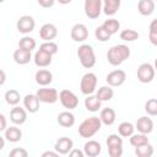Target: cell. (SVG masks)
Returning <instances> with one entry per match:
<instances>
[{
  "label": "cell",
  "instance_id": "22",
  "mask_svg": "<svg viewBox=\"0 0 157 157\" xmlns=\"http://www.w3.org/2000/svg\"><path fill=\"white\" fill-rule=\"evenodd\" d=\"M102 107V101L94 94H88L86 98H85V108L88 110V112H98Z\"/></svg>",
  "mask_w": 157,
  "mask_h": 157
},
{
  "label": "cell",
  "instance_id": "28",
  "mask_svg": "<svg viewBox=\"0 0 157 157\" xmlns=\"http://www.w3.org/2000/svg\"><path fill=\"white\" fill-rule=\"evenodd\" d=\"M96 96L102 101V102H107V101H110L114 96V91L112 88V86H102L98 88V91L96 92Z\"/></svg>",
  "mask_w": 157,
  "mask_h": 157
},
{
  "label": "cell",
  "instance_id": "25",
  "mask_svg": "<svg viewBox=\"0 0 157 157\" xmlns=\"http://www.w3.org/2000/svg\"><path fill=\"white\" fill-rule=\"evenodd\" d=\"M121 0H103V12L107 16H113L118 12Z\"/></svg>",
  "mask_w": 157,
  "mask_h": 157
},
{
  "label": "cell",
  "instance_id": "21",
  "mask_svg": "<svg viewBox=\"0 0 157 157\" xmlns=\"http://www.w3.org/2000/svg\"><path fill=\"white\" fill-rule=\"evenodd\" d=\"M56 121L59 125H61L63 128H71L74 126L75 124V115L69 112V110H65V112H61L58 114L56 117Z\"/></svg>",
  "mask_w": 157,
  "mask_h": 157
},
{
  "label": "cell",
  "instance_id": "8",
  "mask_svg": "<svg viewBox=\"0 0 157 157\" xmlns=\"http://www.w3.org/2000/svg\"><path fill=\"white\" fill-rule=\"evenodd\" d=\"M36 94L38 96L39 101L43 102V103L53 104L59 99L58 91L55 88H49V87H45V86H43V88H38Z\"/></svg>",
  "mask_w": 157,
  "mask_h": 157
},
{
  "label": "cell",
  "instance_id": "47",
  "mask_svg": "<svg viewBox=\"0 0 157 157\" xmlns=\"http://www.w3.org/2000/svg\"><path fill=\"white\" fill-rule=\"evenodd\" d=\"M5 136H0V150H2L4 148V146H5Z\"/></svg>",
  "mask_w": 157,
  "mask_h": 157
},
{
  "label": "cell",
  "instance_id": "27",
  "mask_svg": "<svg viewBox=\"0 0 157 157\" xmlns=\"http://www.w3.org/2000/svg\"><path fill=\"white\" fill-rule=\"evenodd\" d=\"M135 131V126L130 121H121L118 126V134L121 137H130Z\"/></svg>",
  "mask_w": 157,
  "mask_h": 157
},
{
  "label": "cell",
  "instance_id": "13",
  "mask_svg": "<svg viewBox=\"0 0 157 157\" xmlns=\"http://www.w3.org/2000/svg\"><path fill=\"white\" fill-rule=\"evenodd\" d=\"M10 120L16 125H22L27 120V110L26 108L13 105V108L10 112Z\"/></svg>",
  "mask_w": 157,
  "mask_h": 157
},
{
  "label": "cell",
  "instance_id": "2",
  "mask_svg": "<svg viewBox=\"0 0 157 157\" xmlns=\"http://www.w3.org/2000/svg\"><path fill=\"white\" fill-rule=\"evenodd\" d=\"M102 128V120L98 117H90L86 118L78 125V134L83 139H90L94 136Z\"/></svg>",
  "mask_w": 157,
  "mask_h": 157
},
{
  "label": "cell",
  "instance_id": "31",
  "mask_svg": "<svg viewBox=\"0 0 157 157\" xmlns=\"http://www.w3.org/2000/svg\"><path fill=\"white\" fill-rule=\"evenodd\" d=\"M148 137L146 134H142V132H137V134H132L130 136V145L132 147H137V146H141V145H145V144H148Z\"/></svg>",
  "mask_w": 157,
  "mask_h": 157
},
{
  "label": "cell",
  "instance_id": "46",
  "mask_svg": "<svg viewBox=\"0 0 157 157\" xmlns=\"http://www.w3.org/2000/svg\"><path fill=\"white\" fill-rule=\"evenodd\" d=\"M48 156L58 157V156H59V152H56V151H45V152L42 153V157H48Z\"/></svg>",
  "mask_w": 157,
  "mask_h": 157
},
{
  "label": "cell",
  "instance_id": "23",
  "mask_svg": "<svg viewBox=\"0 0 157 157\" xmlns=\"http://www.w3.org/2000/svg\"><path fill=\"white\" fill-rule=\"evenodd\" d=\"M137 10L142 16H150L155 11V0H139Z\"/></svg>",
  "mask_w": 157,
  "mask_h": 157
},
{
  "label": "cell",
  "instance_id": "18",
  "mask_svg": "<svg viewBox=\"0 0 157 157\" xmlns=\"http://www.w3.org/2000/svg\"><path fill=\"white\" fill-rule=\"evenodd\" d=\"M101 151H102V146L96 140H88L83 145V152L88 157H96L101 153Z\"/></svg>",
  "mask_w": 157,
  "mask_h": 157
},
{
  "label": "cell",
  "instance_id": "37",
  "mask_svg": "<svg viewBox=\"0 0 157 157\" xmlns=\"http://www.w3.org/2000/svg\"><path fill=\"white\" fill-rule=\"evenodd\" d=\"M107 147H113V146H123V139L118 134H110L107 137Z\"/></svg>",
  "mask_w": 157,
  "mask_h": 157
},
{
  "label": "cell",
  "instance_id": "49",
  "mask_svg": "<svg viewBox=\"0 0 157 157\" xmlns=\"http://www.w3.org/2000/svg\"><path fill=\"white\" fill-rule=\"evenodd\" d=\"M59 4H61V5H67V4H70L72 0H56Z\"/></svg>",
  "mask_w": 157,
  "mask_h": 157
},
{
  "label": "cell",
  "instance_id": "33",
  "mask_svg": "<svg viewBox=\"0 0 157 157\" xmlns=\"http://www.w3.org/2000/svg\"><path fill=\"white\" fill-rule=\"evenodd\" d=\"M36 45H37L36 39L32 37H28V36H25L18 40V48H22V49H26L29 52H32L36 48Z\"/></svg>",
  "mask_w": 157,
  "mask_h": 157
},
{
  "label": "cell",
  "instance_id": "45",
  "mask_svg": "<svg viewBox=\"0 0 157 157\" xmlns=\"http://www.w3.org/2000/svg\"><path fill=\"white\" fill-rule=\"evenodd\" d=\"M148 39H150L151 44L157 47V33H148Z\"/></svg>",
  "mask_w": 157,
  "mask_h": 157
},
{
  "label": "cell",
  "instance_id": "43",
  "mask_svg": "<svg viewBox=\"0 0 157 157\" xmlns=\"http://www.w3.org/2000/svg\"><path fill=\"white\" fill-rule=\"evenodd\" d=\"M0 121H1V125H0V131H5L6 129H7V126H6V117L1 113L0 114Z\"/></svg>",
  "mask_w": 157,
  "mask_h": 157
},
{
  "label": "cell",
  "instance_id": "7",
  "mask_svg": "<svg viewBox=\"0 0 157 157\" xmlns=\"http://www.w3.org/2000/svg\"><path fill=\"white\" fill-rule=\"evenodd\" d=\"M59 101L61 103V105L69 110L75 109L78 105V98L77 96L70 91V90H61L59 93Z\"/></svg>",
  "mask_w": 157,
  "mask_h": 157
},
{
  "label": "cell",
  "instance_id": "39",
  "mask_svg": "<svg viewBox=\"0 0 157 157\" xmlns=\"http://www.w3.org/2000/svg\"><path fill=\"white\" fill-rule=\"evenodd\" d=\"M9 156L10 157H27L28 156V151L22 148V147H15L13 150L10 151Z\"/></svg>",
  "mask_w": 157,
  "mask_h": 157
},
{
  "label": "cell",
  "instance_id": "24",
  "mask_svg": "<svg viewBox=\"0 0 157 157\" xmlns=\"http://www.w3.org/2000/svg\"><path fill=\"white\" fill-rule=\"evenodd\" d=\"M99 118L102 120V124L109 126V125L114 124V121L117 119V114H115V110L113 108H104V109L101 110Z\"/></svg>",
  "mask_w": 157,
  "mask_h": 157
},
{
  "label": "cell",
  "instance_id": "50",
  "mask_svg": "<svg viewBox=\"0 0 157 157\" xmlns=\"http://www.w3.org/2000/svg\"><path fill=\"white\" fill-rule=\"evenodd\" d=\"M153 66H155V70L157 71V58L155 59V63H153Z\"/></svg>",
  "mask_w": 157,
  "mask_h": 157
},
{
  "label": "cell",
  "instance_id": "34",
  "mask_svg": "<svg viewBox=\"0 0 157 157\" xmlns=\"http://www.w3.org/2000/svg\"><path fill=\"white\" fill-rule=\"evenodd\" d=\"M119 36H120V39L124 42H135L140 37V34L134 29H123Z\"/></svg>",
  "mask_w": 157,
  "mask_h": 157
},
{
  "label": "cell",
  "instance_id": "5",
  "mask_svg": "<svg viewBox=\"0 0 157 157\" xmlns=\"http://www.w3.org/2000/svg\"><path fill=\"white\" fill-rule=\"evenodd\" d=\"M155 66L150 63H142L140 64V66L137 67L136 75H137V80L141 83H150L153 78H155Z\"/></svg>",
  "mask_w": 157,
  "mask_h": 157
},
{
  "label": "cell",
  "instance_id": "51",
  "mask_svg": "<svg viewBox=\"0 0 157 157\" xmlns=\"http://www.w3.org/2000/svg\"><path fill=\"white\" fill-rule=\"evenodd\" d=\"M4 1H5V0H0V2H4Z\"/></svg>",
  "mask_w": 157,
  "mask_h": 157
},
{
  "label": "cell",
  "instance_id": "35",
  "mask_svg": "<svg viewBox=\"0 0 157 157\" xmlns=\"http://www.w3.org/2000/svg\"><path fill=\"white\" fill-rule=\"evenodd\" d=\"M39 49H42L43 52H45V53H48V54H50V55H54V54L58 53L59 47H58L56 43H54V42L50 40V42H44V43H42V44L39 45Z\"/></svg>",
  "mask_w": 157,
  "mask_h": 157
},
{
  "label": "cell",
  "instance_id": "3",
  "mask_svg": "<svg viewBox=\"0 0 157 157\" xmlns=\"http://www.w3.org/2000/svg\"><path fill=\"white\" fill-rule=\"evenodd\" d=\"M77 56L85 69H91L96 65V54L90 44H81L77 49Z\"/></svg>",
  "mask_w": 157,
  "mask_h": 157
},
{
  "label": "cell",
  "instance_id": "36",
  "mask_svg": "<svg viewBox=\"0 0 157 157\" xmlns=\"http://www.w3.org/2000/svg\"><path fill=\"white\" fill-rule=\"evenodd\" d=\"M145 112L151 117L157 115V98H150L145 103Z\"/></svg>",
  "mask_w": 157,
  "mask_h": 157
},
{
  "label": "cell",
  "instance_id": "4",
  "mask_svg": "<svg viewBox=\"0 0 157 157\" xmlns=\"http://www.w3.org/2000/svg\"><path fill=\"white\" fill-rule=\"evenodd\" d=\"M97 76L94 72H86L82 77H81V82H80V90L83 94L88 96L92 94L96 91L97 87Z\"/></svg>",
  "mask_w": 157,
  "mask_h": 157
},
{
  "label": "cell",
  "instance_id": "15",
  "mask_svg": "<svg viewBox=\"0 0 157 157\" xmlns=\"http://www.w3.org/2000/svg\"><path fill=\"white\" fill-rule=\"evenodd\" d=\"M135 129L139 131V132H142V134H146L148 135L150 132H152L153 130V121L151 118L148 117H140L135 124Z\"/></svg>",
  "mask_w": 157,
  "mask_h": 157
},
{
  "label": "cell",
  "instance_id": "52",
  "mask_svg": "<svg viewBox=\"0 0 157 157\" xmlns=\"http://www.w3.org/2000/svg\"><path fill=\"white\" fill-rule=\"evenodd\" d=\"M155 1H157V0H155Z\"/></svg>",
  "mask_w": 157,
  "mask_h": 157
},
{
  "label": "cell",
  "instance_id": "6",
  "mask_svg": "<svg viewBox=\"0 0 157 157\" xmlns=\"http://www.w3.org/2000/svg\"><path fill=\"white\" fill-rule=\"evenodd\" d=\"M83 10H85V15L88 18L96 20L99 17L103 10V0H85Z\"/></svg>",
  "mask_w": 157,
  "mask_h": 157
},
{
  "label": "cell",
  "instance_id": "38",
  "mask_svg": "<svg viewBox=\"0 0 157 157\" xmlns=\"http://www.w3.org/2000/svg\"><path fill=\"white\" fill-rule=\"evenodd\" d=\"M94 36L97 38V40L99 42H107L110 39V34L102 27V26H98L96 29H94Z\"/></svg>",
  "mask_w": 157,
  "mask_h": 157
},
{
  "label": "cell",
  "instance_id": "40",
  "mask_svg": "<svg viewBox=\"0 0 157 157\" xmlns=\"http://www.w3.org/2000/svg\"><path fill=\"white\" fill-rule=\"evenodd\" d=\"M108 155L110 157H120L123 155V146H113L108 147Z\"/></svg>",
  "mask_w": 157,
  "mask_h": 157
},
{
  "label": "cell",
  "instance_id": "48",
  "mask_svg": "<svg viewBox=\"0 0 157 157\" xmlns=\"http://www.w3.org/2000/svg\"><path fill=\"white\" fill-rule=\"evenodd\" d=\"M5 78H6V76H5V71H4V70H1V81H0V85H4Z\"/></svg>",
  "mask_w": 157,
  "mask_h": 157
},
{
  "label": "cell",
  "instance_id": "30",
  "mask_svg": "<svg viewBox=\"0 0 157 157\" xmlns=\"http://www.w3.org/2000/svg\"><path fill=\"white\" fill-rule=\"evenodd\" d=\"M20 99H21V96H20V92L17 90H7L5 92V102L10 105H17L20 103Z\"/></svg>",
  "mask_w": 157,
  "mask_h": 157
},
{
  "label": "cell",
  "instance_id": "32",
  "mask_svg": "<svg viewBox=\"0 0 157 157\" xmlns=\"http://www.w3.org/2000/svg\"><path fill=\"white\" fill-rule=\"evenodd\" d=\"M135 155L137 157H151L153 155V146L150 142L137 146V147H135Z\"/></svg>",
  "mask_w": 157,
  "mask_h": 157
},
{
  "label": "cell",
  "instance_id": "11",
  "mask_svg": "<svg viewBox=\"0 0 157 157\" xmlns=\"http://www.w3.org/2000/svg\"><path fill=\"white\" fill-rule=\"evenodd\" d=\"M70 36H71V39L74 42H85L88 37V29H87L86 25L76 23V25L72 26Z\"/></svg>",
  "mask_w": 157,
  "mask_h": 157
},
{
  "label": "cell",
  "instance_id": "41",
  "mask_svg": "<svg viewBox=\"0 0 157 157\" xmlns=\"http://www.w3.org/2000/svg\"><path fill=\"white\" fill-rule=\"evenodd\" d=\"M37 2H38L39 6H42L44 9H49V7H52L54 5L55 0H37Z\"/></svg>",
  "mask_w": 157,
  "mask_h": 157
},
{
  "label": "cell",
  "instance_id": "29",
  "mask_svg": "<svg viewBox=\"0 0 157 157\" xmlns=\"http://www.w3.org/2000/svg\"><path fill=\"white\" fill-rule=\"evenodd\" d=\"M102 27H103L110 36H113V34H115V33L119 31V28H120V22H119L118 20H115V18H108V20H105V21L103 22Z\"/></svg>",
  "mask_w": 157,
  "mask_h": 157
},
{
  "label": "cell",
  "instance_id": "42",
  "mask_svg": "<svg viewBox=\"0 0 157 157\" xmlns=\"http://www.w3.org/2000/svg\"><path fill=\"white\" fill-rule=\"evenodd\" d=\"M69 156L70 157H83L85 156V152L83 151H80V150H71L70 152H69Z\"/></svg>",
  "mask_w": 157,
  "mask_h": 157
},
{
  "label": "cell",
  "instance_id": "14",
  "mask_svg": "<svg viewBox=\"0 0 157 157\" xmlns=\"http://www.w3.org/2000/svg\"><path fill=\"white\" fill-rule=\"evenodd\" d=\"M58 36V28L53 23H44L39 29V37L44 42H50Z\"/></svg>",
  "mask_w": 157,
  "mask_h": 157
},
{
  "label": "cell",
  "instance_id": "44",
  "mask_svg": "<svg viewBox=\"0 0 157 157\" xmlns=\"http://www.w3.org/2000/svg\"><path fill=\"white\" fill-rule=\"evenodd\" d=\"M148 33H157V18L152 20V22L150 23V31Z\"/></svg>",
  "mask_w": 157,
  "mask_h": 157
},
{
  "label": "cell",
  "instance_id": "20",
  "mask_svg": "<svg viewBox=\"0 0 157 157\" xmlns=\"http://www.w3.org/2000/svg\"><path fill=\"white\" fill-rule=\"evenodd\" d=\"M31 59H32V54H31L29 50L18 48L13 52V60L18 65H26L31 61Z\"/></svg>",
  "mask_w": 157,
  "mask_h": 157
},
{
  "label": "cell",
  "instance_id": "17",
  "mask_svg": "<svg viewBox=\"0 0 157 157\" xmlns=\"http://www.w3.org/2000/svg\"><path fill=\"white\" fill-rule=\"evenodd\" d=\"M39 102L37 94H26L23 98V107L28 113H37L39 109Z\"/></svg>",
  "mask_w": 157,
  "mask_h": 157
},
{
  "label": "cell",
  "instance_id": "12",
  "mask_svg": "<svg viewBox=\"0 0 157 157\" xmlns=\"http://www.w3.org/2000/svg\"><path fill=\"white\" fill-rule=\"evenodd\" d=\"M72 148H74V141L66 136L59 137L54 145V150L59 152V155H67Z\"/></svg>",
  "mask_w": 157,
  "mask_h": 157
},
{
  "label": "cell",
  "instance_id": "19",
  "mask_svg": "<svg viewBox=\"0 0 157 157\" xmlns=\"http://www.w3.org/2000/svg\"><path fill=\"white\" fill-rule=\"evenodd\" d=\"M34 78L39 86H48L53 81V74L47 69H40L36 72Z\"/></svg>",
  "mask_w": 157,
  "mask_h": 157
},
{
  "label": "cell",
  "instance_id": "1",
  "mask_svg": "<svg viewBox=\"0 0 157 157\" xmlns=\"http://www.w3.org/2000/svg\"><path fill=\"white\" fill-rule=\"evenodd\" d=\"M130 56V48L125 44H115L107 52V60L112 66H119Z\"/></svg>",
  "mask_w": 157,
  "mask_h": 157
},
{
  "label": "cell",
  "instance_id": "26",
  "mask_svg": "<svg viewBox=\"0 0 157 157\" xmlns=\"http://www.w3.org/2000/svg\"><path fill=\"white\" fill-rule=\"evenodd\" d=\"M4 136L10 142H18L22 139V131L17 126H10L4 131Z\"/></svg>",
  "mask_w": 157,
  "mask_h": 157
},
{
  "label": "cell",
  "instance_id": "9",
  "mask_svg": "<svg viewBox=\"0 0 157 157\" xmlns=\"http://www.w3.org/2000/svg\"><path fill=\"white\" fill-rule=\"evenodd\" d=\"M36 27V21L32 16L29 15H23L21 16L18 20H17V23H16V28L20 33L22 34H27V33H31Z\"/></svg>",
  "mask_w": 157,
  "mask_h": 157
},
{
  "label": "cell",
  "instance_id": "10",
  "mask_svg": "<svg viewBox=\"0 0 157 157\" xmlns=\"http://www.w3.org/2000/svg\"><path fill=\"white\" fill-rule=\"evenodd\" d=\"M126 80V74L124 70H120V69H117V70H113L110 71L107 77H105V81L109 86L112 87H119L121 86Z\"/></svg>",
  "mask_w": 157,
  "mask_h": 157
},
{
  "label": "cell",
  "instance_id": "16",
  "mask_svg": "<svg viewBox=\"0 0 157 157\" xmlns=\"http://www.w3.org/2000/svg\"><path fill=\"white\" fill-rule=\"evenodd\" d=\"M52 56L50 54L43 52L42 49H38L36 53H34V56H33V61L34 64L38 66V67H47L52 64Z\"/></svg>",
  "mask_w": 157,
  "mask_h": 157
}]
</instances>
